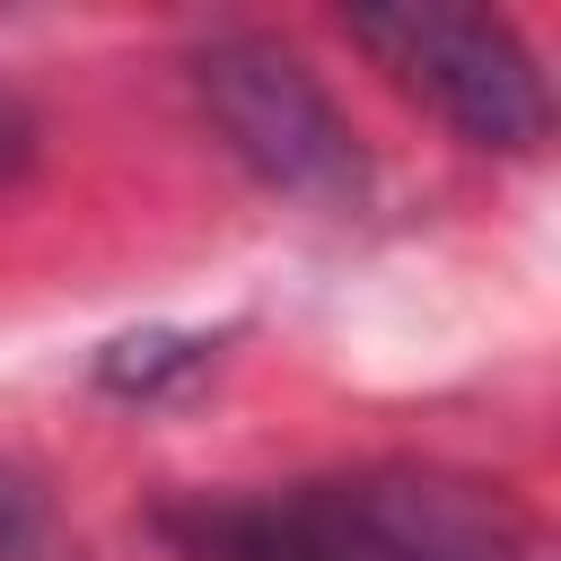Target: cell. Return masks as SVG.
<instances>
[{
	"label": "cell",
	"instance_id": "2",
	"mask_svg": "<svg viewBox=\"0 0 561 561\" xmlns=\"http://www.w3.org/2000/svg\"><path fill=\"white\" fill-rule=\"evenodd\" d=\"M351 44L377 53L412 96H430L473 149H535L552 131L543 70L491 9H359Z\"/></svg>",
	"mask_w": 561,
	"mask_h": 561
},
{
	"label": "cell",
	"instance_id": "3",
	"mask_svg": "<svg viewBox=\"0 0 561 561\" xmlns=\"http://www.w3.org/2000/svg\"><path fill=\"white\" fill-rule=\"evenodd\" d=\"M193 88L210 105V123L228 131V149L298 202H351L359 193V140L333 114V96L307 79L298 53L263 44V35H210L193 53Z\"/></svg>",
	"mask_w": 561,
	"mask_h": 561
},
{
	"label": "cell",
	"instance_id": "4",
	"mask_svg": "<svg viewBox=\"0 0 561 561\" xmlns=\"http://www.w3.org/2000/svg\"><path fill=\"white\" fill-rule=\"evenodd\" d=\"M35 543H44V508L18 473H0V561H35Z\"/></svg>",
	"mask_w": 561,
	"mask_h": 561
},
{
	"label": "cell",
	"instance_id": "5",
	"mask_svg": "<svg viewBox=\"0 0 561 561\" xmlns=\"http://www.w3.org/2000/svg\"><path fill=\"white\" fill-rule=\"evenodd\" d=\"M26 158H35V114H26V96L0 88V175H18Z\"/></svg>",
	"mask_w": 561,
	"mask_h": 561
},
{
	"label": "cell",
	"instance_id": "1",
	"mask_svg": "<svg viewBox=\"0 0 561 561\" xmlns=\"http://www.w3.org/2000/svg\"><path fill=\"white\" fill-rule=\"evenodd\" d=\"M184 561H517L526 508L438 465H368L289 491L193 500L167 517Z\"/></svg>",
	"mask_w": 561,
	"mask_h": 561
}]
</instances>
